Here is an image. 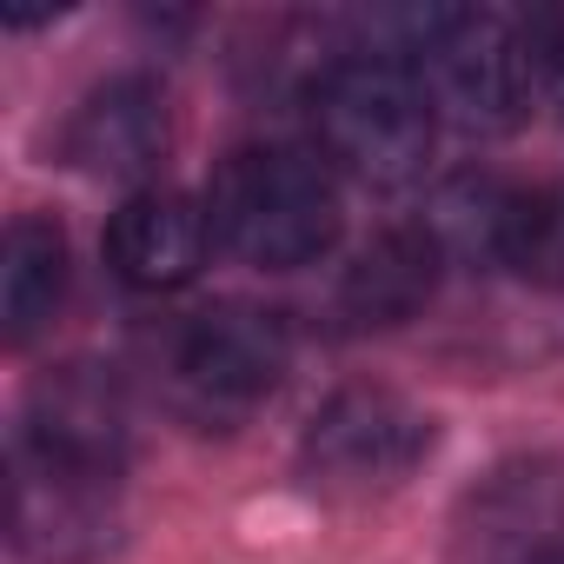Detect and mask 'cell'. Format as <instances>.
Returning <instances> with one entry per match:
<instances>
[{
    "label": "cell",
    "mask_w": 564,
    "mask_h": 564,
    "mask_svg": "<svg viewBox=\"0 0 564 564\" xmlns=\"http://www.w3.org/2000/svg\"><path fill=\"white\" fill-rule=\"evenodd\" d=\"M498 259L524 279V286L564 293V180H544V186H524V193L505 199Z\"/></svg>",
    "instance_id": "cell-12"
},
{
    "label": "cell",
    "mask_w": 564,
    "mask_h": 564,
    "mask_svg": "<svg viewBox=\"0 0 564 564\" xmlns=\"http://www.w3.org/2000/svg\"><path fill=\"white\" fill-rule=\"evenodd\" d=\"M524 564H564V538H557V544H544V551H531Z\"/></svg>",
    "instance_id": "cell-14"
},
{
    "label": "cell",
    "mask_w": 564,
    "mask_h": 564,
    "mask_svg": "<svg viewBox=\"0 0 564 564\" xmlns=\"http://www.w3.org/2000/svg\"><path fill=\"white\" fill-rule=\"evenodd\" d=\"M538 80L564 107V21H538Z\"/></svg>",
    "instance_id": "cell-13"
},
{
    "label": "cell",
    "mask_w": 564,
    "mask_h": 564,
    "mask_svg": "<svg viewBox=\"0 0 564 564\" xmlns=\"http://www.w3.org/2000/svg\"><path fill=\"white\" fill-rule=\"evenodd\" d=\"M425 452H432V419L419 405H405L386 386H352L319 405V419L306 425L300 465L313 485L366 498V491H392L399 478H412Z\"/></svg>",
    "instance_id": "cell-5"
},
{
    "label": "cell",
    "mask_w": 564,
    "mask_h": 564,
    "mask_svg": "<svg viewBox=\"0 0 564 564\" xmlns=\"http://www.w3.org/2000/svg\"><path fill=\"white\" fill-rule=\"evenodd\" d=\"M438 279V239L432 232H379L339 286V313L352 326H399L432 300Z\"/></svg>",
    "instance_id": "cell-10"
},
{
    "label": "cell",
    "mask_w": 564,
    "mask_h": 564,
    "mask_svg": "<svg viewBox=\"0 0 564 564\" xmlns=\"http://www.w3.org/2000/svg\"><path fill=\"white\" fill-rule=\"evenodd\" d=\"M412 54L438 113L471 133H505L538 80V21L498 8H425L412 21Z\"/></svg>",
    "instance_id": "cell-3"
},
{
    "label": "cell",
    "mask_w": 564,
    "mask_h": 564,
    "mask_svg": "<svg viewBox=\"0 0 564 564\" xmlns=\"http://www.w3.org/2000/svg\"><path fill=\"white\" fill-rule=\"evenodd\" d=\"M21 445L80 471H107L120 478L127 465V392L107 366H61L28 392V419H21Z\"/></svg>",
    "instance_id": "cell-6"
},
{
    "label": "cell",
    "mask_w": 564,
    "mask_h": 564,
    "mask_svg": "<svg viewBox=\"0 0 564 564\" xmlns=\"http://www.w3.org/2000/svg\"><path fill=\"white\" fill-rule=\"evenodd\" d=\"M438 107L412 61L399 54H346L313 80V140L326 166L359 186H405L432 153Z\"/></svg>",
    "instance_id": "cell-2"
},
{
    "label": "cell",
    "mask_w": 564,
    "mask_h": 564,
    "mask_svg": "<svg viewBox=\"0 0 564 564\" xmlns=\"http://www.w3.org/2000/svg\"><path fill=\"white\" fill-rule=\"evenodd\" d=\"M14 538L41 564H87L113 538V478L14 445Z\"/></svg>",
    "instance_id": "cell-7"
},
{
    "label": "cell",
    "mask_w": 564,
    "mask_h": 564,
    "mask_svg": "<svg viewBox=\"0 0 564 564\" xmlns=\"http://www.w3.org/2000/svg\"><path fill=\"white\" fill-rule=\"evenodd\" d=\"M67 300V239L54 219L21 213L0 246V326L14 346H28Z\"/></svg>",
    "instance_id": "cell-11"
},
{
    "label": "cell",
    "mask_w": 564,
    "mask_h": 564,
    "mask_svg": "<svg viewBox=\"0 0 564 564\" xmlns=\"http://www.w3.org/2000/svg\"><path fill=\"white\" fill-rule=\"evenodd\" d=\"M293 333L279 313L259 306H206L173 326L160 372H166V405L193 425H239L272 386L286 379Z\"/></svg>",
    "instance_id": "cell-4"
},
{
    "label": "cell",
    "mask_w": 564,
    "mask_h": 564,
    "mask_svg": "<svg viewBox=\"0 0 564 564\" xmlns=\"http://www.w3.org/2000/svg\"><path fill=\"white\" fill-rule=\"evenodd\" d=\"M166 153V100L153 80H107L67 127V160L100 180H140Z\"/></svg>",
    "instance_id": "cell-9"
},
{
    "label": "cell",
    "mask_w": 564,
    "mask_h": 564,
    "mask_svg": "<svg viewBox=\"0 0 564 564\" xmlns=\"http://www.w3.org/2000/svg\"><path fill=\"white\" fill-rule=\"evenodd\" d=\"M206 246H213L206 206H193L173 186L133 193L113 213V226H107V265L127 279L133 293H173V286H186V279L206 265Z\"/></svg>",
    "instance_id": "cell-8"
},
{
    "label": "cell",
    "mask_w": 564,
    "mask_h": 564,
    "mask_svg": "<svg viewBox=\"0 0 564 564\" xmlns=\"http://www.w3.org/2000/svg\"><path fill=\"white\" fill-rule=\"evenodd\" d=\"M213 246L259 272H300L339 239V186L319 153L239 147L206 186Z\"/></svg>",
    "instance_id": "cell-1"
}]
</instances>
